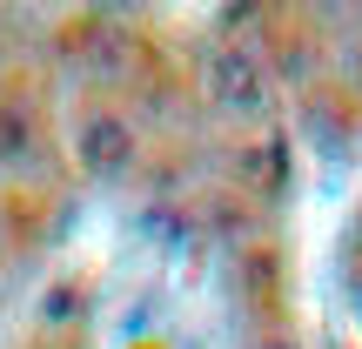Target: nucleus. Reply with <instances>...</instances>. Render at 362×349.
Segmentation results:
<instances>
[{
  "label": "nucleus",
  "instance_id": "f257e3e1",
  "mask_svg": "<svg viewBox=\"0 0 362 349\" xmlns=\"http://www.w3.org/2000/svg\"><path fill=\"white\" fill-rule=\"evenodd\" d=\"M121 155H128L121 128H115V121H94V128H88V161H94L101 175H115V168H121Z\"/></svg>",
  "mask_w": 362,
  "mask_h": 349
}]
</instances>
